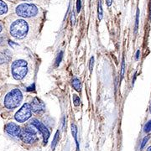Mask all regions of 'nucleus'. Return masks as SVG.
I'll return each instance as SVG.
<instances>
[{"label":"nucleus","instance_id":"6","mask_svg":"<svg viewBox=\"0 0 151 151\" xmlns=\"http://www.w3.org/2000/svg\"><path fill=\"white\" fill-rule=\"evenodd\" d=\"M19 137H20L22 141L26 143V144H33L37 139L36 131L30 126L24 127L23 129H21V133H20Z\"/></svg>","mask_w":151,"mask_h":151},{"label":"nucleus","instance_id":"32","mask_svg":"<svg viewBox=\"0 0 151 151\" xmlns=\"http://www.w3.org/2000/svg\"><path fill=\"white\" fill-rule=\"evenodd\" d=\"M24 1H29V0H24Z\"/></svg>","mask_w":151,"mask_h":151},{"label":"nucleus","instance_id":"12","mask_svg":"<svg viewBox=\"0 0 151 151\" xmlns=\"http://www.w3.org/2000/svg\"><path fill=\"white\" fill-rule=\"evenodd\" d=\"M8 12V5L3 0H0V15L4 14Z\"/></svg>","mask_w":151,"mask_h":151},{"label":"nucleus","instance_id":"2","mask_svg":"<svg viewBox=\"0 0 151 151\" xmlns=\"http://www.w3.org/2000/svg\"><path fill=\"white\" fill-rule=\"evenodd\" d=\"M12 76L16 80H22L24 78L28 72V64L24 60H17L11 65Z\"/></svg>","mask_w":151,"mask_h":151},{"label":"nucleus","instance_id":"24","mask_svg":"<svg viewBox=\"0 0 151 151\" xmlns=\"http://www.w3.org/2000/svg\"><path fill=\"white\" fill-rule=\"evenodd\" d=\"M139 56H140V50H137V53H136V57H135L137 60L139 59Z\"/></svg>","mask_w":151,"mask_h":151},{"label":"nucleus","instance_id":"21","mask_svg":"<svg viewBox=\"0 0 151 151\" xmlns=\"http://www.w3.org/2000/svg\"><path fill=\"white\" fill-rule=\"evenodd\" d=\"M93 65H94V57L92 56L91 60H90V64H89V70H90V71H92Z\"/></svg>","mask_w":151,"mask_h":151},{"label":"nucleus","instance_id":"1","mask_svg":"<svg viewBox=\"0 0 151 151\" xmlns=\"http://www.w3.org/2000/svg\"><path fill=\"white\" fill-rule=\"evenodd\" d=\"M29 30V25L27 22L24 19H18L12 23L9 29L10 35L16 39H24L27 35Z\"/></svg>","mask_w":151,"mask_h":151},{"label":"nucleus","instance_id":"16","mask_svg":"<svg viewBox=\"0 0 151 151\" xmlns=\"http://www.w3.org/2000/svg\"><path fill=\"white\" fill-rule=\"evenodd\" d=\"M144 132L146 133V134L151 132V119L149 120L145 124V127H144Z\"/></svg>","mask_w":151,"mask_h":151},{"label":"nucleus","instance_id":"5","mask_svg":"<svg viewBox=\"0 0 151 151\" xmlns=\"http://www.w3.org/2000/svg\"><path fill=\"white\" fill-rule=\"evenodd\" d=\"M31 114H32L31 105L29 103H24L22 106V108L17 112L14 118L19 123H24L28 119H30Z\"/></svg>","mask_w":151,"mask_h":151},{"label":"nucleus","instance_id":"19","mask_svg":"<svg viewBox=\"0 0 151 151\" xmlns=\"http://www.w3.org/2000/svg\"><path fill=\"white\" fill-rule=\"evenodd\" d=\"M150 139V135H147L146 137L144 138V139L142 141V144H141V146H140V150H142L144 148H145V146L146 145V144H147V142L149 141V139Z\"/></svg>","mask_w":151,"mask_h":151},{"label":"nucleus","instance_id":"26","mask_svg":"<svg viewBox=\"0 0 151 151\" xmlns=\"http://www.w3.org/2000/svg\"><path fill=\"white\" fill-rule=\"evenodd\" d=\"M34 89H35V84H33V86H31L30 87H28L27 88L28 91H34Z\"/></svg>","mask_w":151,"mask_h":151},{"label":"nucleus","instance_id":"17","mask_svg":"<svg viewBox=\"0 0 151 151\" xmlns=\"http://www.w3.org/2000/svg\"><path fill=\"white\" fill-rule=\"evenodd\" d=\"M73 103H74V105H75L76 107L79 106L80 103H81V99H80V97H78L77 95H76V94L73 95Z\"/></svg>","mask_w":151,"mask_h":151},{"label":"nucleus","instance_id":"15","mask_svg":"<svg viewBox=\"0 0 151 151\" xmlns=\"http://www.w3.org/2000/svg\"><path fill=\"white\" fill-rule=\"evenodd\" d=\"M139 10H137L136 14V19H135V25H134V33L136 34L138 31V28H139Z\"/></svg>","mask_w":151,"mask_h":151},{"label":"nucleus","instance_id":"28","mask_svg":"<svg viewBox=\"0 0 151 151\" xmlns=\"http://www.w3.org/2000/svg\"><path fill=\"white\" fill-rule=\"evenodd\" d=\"M4 42V39L3 38H0V45H3L4 43H3Z\"/></svg>","mask_w":151,"mask_h":151},{"label":"nucleus","instance_id":"13","mask_svg":"<svg viewBox=\"0 0 151 151\" xmlns=\"http://www.w3.org/2000/svg\"><path fill=\"white\" fill-rule=\"evenodd\" d=\"M59 136H60V131H56V133H55V134L54 139H53V140H52V144H51V149L52 150H55V146L57 145V143L59 142Z\"/></svg>","mask_w":151,"mask_h":151},{"label":"nucleus","instance_id":"23","mask_svg":"<svg viewBox=\"0 0 151 151\" xmlns=\"http://www.w3.org/2000/svg\"><path fill=\"white\" fill-rule=\"evenodd\" d=\"M76 23V17H75V14H74V12H72V14H71V24L74 25Z\"/></svg>","mask_w":151,"mask_h":151},{"label":"nucleus","instance_id":"20","mask_svg":"<svg viewBox=\"0 0 151 151\" xmlns=\"http://www.w3.org/2000/svg\"><path fill=\"white\" fill-rule=\"evenodd\" d=\"M81 0H77V1H76V11H77V13H80V12H81Z\"/></svg>","mask_w":151,"mask_h":151},{"label":"nucleus","instance_id":"9","mask_svg":"<svg viewBox=\"0 0 151 151\" xmlns=\"http://www.w3.org/2000/svg\"><path fill=\"white\" fill-rule=\"evenodd\" d=\"M30 105H31V108H32V111L34 113H43L44 111L45 110V106L44 103L40 99H39L38 97L34 98L32 103Z\"/></svg>","mask_w":151,"mask_h":151},{"label":"nucleus","instance_id":"22","mask_svg":"<svg viewBox=\"0 0 151 151\" xmlns=\"http://www.w3.org/2000/svg\"><path fill=\"white\" fill-rule=\"evenodd\" d=\"M124 70H125V62L124 60H123V63H122V70H121V77L123 78L124 76Z\"/></svg>","mask_w":151,"mask_h":151},{"label":"nucleus","instance_id":"29","mask_svg":"<svg viewBox=\"0 0 151 151\" xmlns=\"http://www.w3.org/2000/svg\"><path fill=\"white\" fill-rule=\"evenodd\" d=\"M146 151H151V145L149 146V147L147 148V150H146Z\"/></svg>","mask_w":151,"mask_h":151},{"label":"nucleus","instance_id":"8","mask_svg":"<svg viewBox=\"0 0 151 151\" xmlns=\"http://www.w3.org/2000/svg\"><path fill=\"white\" fill-rule=\"evenodd\" d=\"M5 131L13 137H19L21 133V129L18 124L14 123H9L6 124Z\"/></svg>","mask_w":151,"mask_h":151},{"label":"nucleus","instance_id":"11","mask_svg":"<svg viewBox=\"0 0 151 151\" xmlns=\"http://www.w3.org/2000/svg\"><path fill=\"white\" fill-rule=\"evenodd\" d=\"M71 134L72 136L74 138V139L76 141V151H79V144H78V141H77V128L75 124H71Z\"/></svg>","mask_w":151,"mask_h":151},{"label":"nucleus","instance_id":"18","mask_svg":"<svg viewBox=\"0 0 151 151\" xmlns=\"http://www.w3.org/2000/svg\"><path fill=\"white\" fill-rule=\"evenodd\" d=\"M62 57H63V51H60L58 55V56L56 57V60H55V66H58L60 65V63L62 60Z\"/></svg>","mask_w":151,"mask_h":151},{"label":"nucleus","instance_id":"14","mask_svg":"<svg viewBox=\"0 0 151 151\" xmlns=\"http://www.w3.org/2000/svg\"><path fill=\"white\" fill-rule=\"evenodd\" d=\"M103 6H102V1L98 0V9H97V15L99 20H101L103 19Z\"/></svg>","mask_w":151,"mask_h":151},{"label":"nucleus","instance_id":"25","mask_svg":"<svg viewBox=\"0 0 151 151\" xmlns=\"http://www.w3.org/2000/svg\"><path fill=\"white\" fill-rule=\"evenodd\" d=\"M106 2H107L108 6H111L112 5V4H113V0H106Z\"/></svg>","mask_w":151,"mask_h":151},{"label":"nucleus","instance_id":"4","mask_svg":"<svg viewBox=\"0 0 151 151\" xmlns=\"http://www.w3.org/2000/svg\"><path fill=\"white\" fill-rule=\"evenodd\" d=\"M17 15L24 18H31L37 15L39 9L35 5L31 4H21L17 6L15 9Z\"/></svg>","mask_w":151,"mask_h":151},{"label":"nucleus","instance_id":"7","mask_svg":"<svg viewBox=\"0 0 151 151\" xmlns=\"http://www.w3.org/2000/svg\"><path fill=\"white\" fill-rule=\"evenodd\" d=\"M30 123H31V124H32L33 126H35V127L41 133V134L43 136L44 143H45V145H46L47 142H48L49 137H50V132H49L48 129H47L40 121H39V120L36 119H32Z\"/></svg>","mask_w":151,"mask_h":151},{"label":"nucleus","instance_id":"10","mask_svg":"<svg viewBox=\"0 0 151 151\" xmlns=\"http://www.w3.org/2000/svg\"><path fill=\"white\" fill-rule=\"evenodd\" d=\"M71 86L72 87L75 89L76 92H80L81 89V81L78 79V78H73L72 79V81H71Z\"/></svg>","mask_w":151,"mask_h":151},{"label":"nucleus","instance_id":"31","mask_svg":"<svg viewBox=\"0 0 151 151\" xmlns=\"http://www.w3.org/2000/svg\"><path fill=\"white\" fill-rule=\"evenodd\" d=\"M2 31V26H1V24H0V32Z\"/></svg>","mask_w":151,"mask_h":151},{"label":"nucleus","instance_id":"27","mask_svg":"<svg viewBox=\"0 0 151 151\" xmlns=\"http://www.w3.org/2000/svg\"><path fill=\"white\" fill-rule=\"evenodd\" d=\"M65 119L64 118V119H63V126H62V129H63V130H65Z\"/></svg>","mask_w":151,"mask_h":151},{"label":"nucleus","instance_id":"3","mask_svg":"<svg viewBox=\"0 0 151 151\" xmlns=\"http://www.w3.org/2000/svg\"><path fill=\"white\" fill-rule=\"evenodd\" d=\"M23 99L21 91L19 89H13L5 96L4 106L9 109H14L17 108Z\"/></svg>","mask_w":151,"mask_h":151},{"label":"nucleus","instance_id":"30","mask_svg":"<svg viewBox=\"0 0 151 151\" xmlns=\"http://www.w3.org/2000/svg\"><path fill=\"white\" fill-rule=\"evenodd\" d=\"M150 113H151V102H150Z\"/></svg>","mask_w":151,"mask_h":151}]
</instances>
